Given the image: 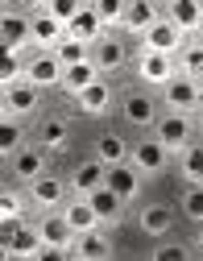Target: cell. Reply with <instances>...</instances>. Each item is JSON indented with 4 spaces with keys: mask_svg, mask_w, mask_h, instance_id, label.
Here are the masks:
<instances>
[{
    "mask_svg": "<svg viewBox=\"0 0 203 261\" xmlns=\"http://www.w3.org/2000/svg\"><path fill=\"white\" fill-rule=\"evenodd\" d=\"M83 5H87V0H46V9H50L58 21H71V17H75Z\"/></svg>",
    "mask_w": 203,
    "mask_h": 261,
    "instance_id": "37",
    "label": "cell"
},
{
    "mask_svg": "<svg viewBox=\"0 0 203 261\" xmlns=\"http://www.w3.org/2000/svg\"><path fill=\"white\" fill-rule=\"evenodd\" d=\"M191 133H195V116L191 112H174V108H166L154 124V137L170 149V153H183L191 145Z\"/></svg>",
    "mask_w": 203,
    "mask_h": 261,
    "instance_id": "1",
    "label": "cell"
},
{
    "mask_svg": "<svg viewBox=\"0 0 203 261\" xmlns=\"http://www.w3.org/2000/svg\"><path fill=\"white\" fill-rule=\"evenodd\" d=\"M162 100H166V108H174V112H195L199 108V79L179 71L174 79L162 83Z\"/></svg>",
    "mask_w": 203,
    "mask_h": 261,
    "instance_id": "7",
    "label": "cell"
},
{
    "mask_svg": "<svg viewBox=\"0 0 203 261\" xmlns=\"http://www.w3.org/2000/svg\"><path fill=\"white\" fill-rule=\"evenodd\" d=\"M199 253H203V224H199Z\"/></svg>",
    "mask_w": 203,
    "mask_h": 261,
    "instance_id": "42",
    "label": "cell"
},
{
    "mask_svg": "<svg viewBox=\"0 0 203 261\" xmlns=\"http://www.w3.org/2000/svg\"><path fill=\"white\" fill-rule=\"evenodd\" d=\"M183 216L195 220V224H203V182H191V187H187V195H183Z\"/></svg>",
    "mask_w": 203,
    "mask_h": 261,
    "instance_id": "34",
    "label": "cell"
},
{
    "mask_svg": "<svg viewBox=\"0 0 203 261\" xmlns=\"http://www.w3.org/2000/svg\"><path fill=\"white\" fill-rule=\"evenodd\" d=\"M75 104L87 112V116H104L108 112V104H112V91H108V79L104 75H99L91 87H83L79 95H75Z\"/></svg>",
    "mask_w": 203,
    "mask_h": 261,
    "instance_id": "21",
    "label": "cell"
},
{
    "mask_svg": "<svg viewBox=\"0 0 203 261\" xmlns=\"http://www.w3.org/2000/svg\"><path fill=\"white\" fill-rule=\"evenodd\" d=\"M199 108H203V79H199Z\"/></svg>",
    "mask_w": 203,
    "mask_h": 261,
    "instance_id": "41",
    "label": "cell"
},
{
    "mask_svg": "<svg viewBox=\"0 0 203 261\" xmlns=\"http://www.w3.org/2000/svg\"><path fill=\"white\" fill-rule=\"evenodd\" d=\"M62 71H66V62H62L54 50H38V54L25 62V79L38 83L42 91H46V87H62Z\"/></svg>",
    "mask_w": 203,
    "mask_h": 261,
    "instance_id": "2",
    "label": "cell"
},
{
    "mask_svg": "<svg viewBox=\"0 0 203 261\" xmlns=\"http://www.w3.org/2000/svg\"><path fill=\"white\" fill-rule=\"evenodd\" d=\"M108 191H116L120 199L129 203V199H137V191H141V170L133 166V162L124 158V162H112L108 166V182H104Z\"/></svg>",
    "mask_w": 203,
    "mask_h": 261,
    "instance_id": "13",
    "label": "cell"
},
{
    "mask_svg": "<svg viewBox=\"0 0 203 261\" xmlns=\"http://www.w3.org/2000/svg\"><path fill=\"white\" fill-rule=\"evenodd\" d=\"M141 46H145V50H162V54H179V50L187 46V34H183L170 17H158L145 34H141Z\"/></svg>",
    "mask_w": 203,
    "mask_h": 261,
    "instance_id": "6",
    "label": "cell"
},
{
    "mask_svg": "<svg viewBox=\"0 0 203 261\" xmlns=\"http://www.w3.org/2000/svg\"><path fill=\"white\" fill-rule=\"evenodd\" d=\"M195 133L203 137V108H195Z\"/></svg>",
    "mask_w": 203,
    "mask_h": 261,
    "instance_id": "39",
    "label": "cell"
},
{
    "mask_svg": "<svg viewBox=\"0 0 203 261\" xmlns=\"http://www.w3.org/2000/svg\"><path fill=\"white\" fill-rule=\"evenodd\" d=\"M137 75H141V83L162 87L166 79H174V75H179V58H174V54H162V50H145V46H141Z\"/></svg>",
    "mask_w": 203,
    "mask_h": 261,
    "instance_id": "4",
    "label": "cell"
},
{
    "mask_svg": "<svg viewBox=\"0 0 203 261\" xmlns=\"http://www.w3.org/2000/svg\"><path fill=\"white\" fill-rule=\"evenodd\" d=\"M29 199L38 203L42 212H54V207L62 203V182H58L54 174H38V178L29 182Z\"/></svg>",
    "mask_w": 203,
    "mask_h": 261,
    "instance_id": "22",
    "label": "cell"
},
{
    "mask_svg": "<svg viewBox=\"0 0 203 261\" xmlns=\"http://www.w3.org/2000/svg\"><path fill=\"white\" fill-rule=\"evenodd\" d=\"M29 42H33V25H29V17H21V13H9V9H5V17H0V46L21 54Z\"/></svg>",
    "mask_w": 203,
    "mask_h": 261,
    "instance_id": "14",
    "label": "cell"
},
{
    "mask_svg": "<svg viewBox=\"0 0 203 261\" xmlns=\"http://www.w3.org/2000/svg\"><path fill=\"white\" fill-rule=\"evenodd\" d=\"M54 54L66 62V67H75V62H83V58H91V46L87 42H79V38H71V34H66L58 46H54Z\"/></svg>",
    "mask_w": 203,
    "mask_h": 261,
    "instance_id": "31",
    "label": "cell"
},
{
    "mask_svg": "<svg viewBox=\"0 0 203 261\" xmlns=\"http://www.w3.org/2000/svg\"><path fill=\"white\" fill-rule=\"evenodd\" d=\"M25 5H33V9H46V0H25Z\"/></svg>",
    "mask_w": 203,
    "mask_h": 261,
    "instance_id": "40",
    "label": "cell"
},
{
    "mask_svg": "<svg viewBox=\"0 0 203 261\" xmlns=\"http://www.w3.org/2000/svg\"><path fill=\"white\" fill-rule=\"evenodd\" d=\"M129 162H133V166H137L141 174H162V170H166V162H170V149H166L158 137H145V141L133 145Z\"/></svg>",
    "mask_w": 203,
    "mask_h": 261,
    "instance_id": "9",
    "label": "cell"
},
{
    "mask_svg": "<svg viewBox=\"0 0 203 261\" xmlns=\"http://www.w3.org/2000/svg\"><path fill=\"white\" fill-rule=\"evenodd\" d=\"M17 79H25V62L17 50H5V58H0V87H9Z\"/></svg>",
    "mask_w": 203,
    "mask_h": 261,
    "instance_id": "33",
    "label": "cell"
},
{
    "mask_svg": "<svg viewBox=\"0 0 203 261\" xmlns=\"http://www.w3.org/2000/svg\"><path fill=\"white\" fill-rule=\"evenodd\" d=\"M124 120H129L133 128H154V124H158V100L145 95V91L124 95Z\"/></svg>",
    "mask_w": 203,
    "mask_h": 261,
    "instance_id": "16",
    "label": "cell"
},
{
    "mask_svg": "<svg viewBox=\"0 0 203 261\" xmlns=\"http://www.w3.org/2000/svg\"><path fill=\"white\" fill-rule=\"evenodd\" d=\"M141 232L162 241V237H170L174 232V207H166V203H149L141 207Z\"/></svg>",
    "mask_w": 203,
    "mask_h": 261,
    "instance_id": "17",
    "label": "cell"
},
{
    "mask_svg": "<svg viewBox=\"0 0 203 261\" xmlns=\"http://www.w3.org/2000/svg\"><path fill=\"white\" fill-rule=\"evenodd\" d=\"M158 257H162V261H187V257H191V249H183V245H162V249H158Z\"/></svg>",
    "mask_w": 203,
    "mask_h": 261,
    "instance_id": "38",
    "label": "cell"
},
{
    "mask_svg": "<svg viewBox=\"0 0 203 261\" xmlns=\"http://www.w3.org/2000/svg\"><path fill=\"white\" fill-rule=\"evenodd\" d=\"M25 145V128H21V116H5L0 120V153H5V162Z\"/></svg>",
    "mask_w": 203,
    "mask_h": 261,
    "instance_id": "27",
    "label": "cell"
},
{
    "mask_svg": "<svg viewBox=\"0 0 203 261\" xmlns=\"http://www.w3.org/2000/svg\"><path fill=\"white\" fill-rule=\"evenodd\" d=\"M79 261H104L108 253H112V241H108V232H99V228H91V232H79L75 237V249H71Z\"/></svg>",
    "mask_w": 203,
    "mask_h": 261,
    "instance_id": "20",
    "label": "cell"
},
{
    "mask_svg": "<svg viewBox=\"0 0 203 261\" xmlns=\"http://www.w3.org/2000/svg\"><path fill=\"white\" fill-rule=\"evenodd\" d=\"M95 158H104L108 166H112V162H124V158H129V145H124L116 133H104V137L95 141Z\"/></svg>",
    "mask_w": 203,
    "mask_h": 261,
    "instance_id": "32",
    "label": "cell"
},
{
    "mask_svg": "<svg viewBox=\"0 0 203 261\" xmlns=\"http://www.w3.org/2000/svg\"><path fill=\"white\" fill-rule=\"evenodd\" d=\"M91 62L99 67V75H112V71H120V67H124V46H120L112 34H104V38L91 46Z\"/></svg>",
    "mask_w": 203,
    "mask_h": 261,
    "instance_id": "18",
    "label": "cell"
},
{
    "mask_svg": "<svg viewBox=\"0 0 203 261\" xmlns=\"http://www.w3.org/2000/svg\"><path fill=\"white\" fill-rule=\"evenodd\" d=\"M62 216L71 220V228H75V232H91V228H99V216H95V207H91V199H87V195L71 199V203L62 207Z\"/></svg>",
    "mask_w": 203,
    "mask_h": 261,
    "instance_id": "24",
    "label": "cell"
},
{
    "mask_svg": "<svg viewBox=\"0 0 203 261\" xmlns=\"http://www.w3.org/2000/svg\"><path fill=\"white\" fill-rule=\"evenodd\" d=\"M158 21V0H129V9H124V29L129 34H145V29Z\"/></svg>",
    "mask_w": 203,
    "mask_h": 261,
    "instance_id": "23",
    "label": "cell"
},
{
    "mask_svg": "<svg viewBox=\"0 0 203 261\" xmlns=\"http://www.w3.org/2000/svg\"><path fill=\"white\" fill-rule=\"evenodd\" d=\"M179 170H183L187 182H203V141H191L179 153Z\"/></svg>",
    "mask_w": 203,
    "mask_h": 261,
    "instance_id": "29",
    "label": "cell"
},
{
    "mask_svg": "<svg viewBox=\"0 0 203 261\" xmlns=\"http://www.w3.org/2000/svg\"><path fill=\"white\" fill-rule=\"evenodd\" d=\"M38 232H42V241H46V253H71V249H75V237H79L62 212H46L42 224H38Z\"/></svg>",
    "mask_w": 203,
    "mask_h": 261,
    "instance_id": "3",
    "label": "cell"
},
{
    "mask_svg": "<svg viewBox=\"0 0 203 261\" xmlns=\"http://www.w3.org/2000/svg\"><path fill=\"white\" fill-rule=\"evenodd\" d=\"M166 5H170V17L183 34H199L203 29V0H166Z\"/></svg>",
    "mask_w": 203,
    "mask_h": 261,
    "instance_id": "19",
    "label": "cell"
},
{
    "mask_svg": "<svg viewBox=\"0 0 203 261\" xmlns=\"http://www.w3.org/2000/svg\"><path fill=\"white\" fill-rule=\"evenodd\" d=\"M95 5V13L104 17V25L112 29V25H120L124 21V9H129V0H91Z\"/></svg>",
    "mask_w": 203,
    "mask_h": 261,
    "instance_id": "35",
    "label": "cell"
},
{
    "mask_svg": "<svg viewBox=\"0 0 203 261\" xmlns=\"http://www.w3.org/2000/svg\"><path fill=\"white\" fill-rule=\"evenodd\" d=\"M0 220H21V191L5 187V195H0Z\"/></svg>",
    "mask_w": 203,
    "mask_h": 261,
    "instance_id": "36",
    "label": "cell"
},
{
    "mask_svg": "<svg viewBox=\"0 0 203 261\" xmlns=\"http://www.w3.org/2000/svg\"><path fill=\"white\" fill-rule=\"evenodd\" d=\"M66 34H71V38H79V42H87V46H95L99 38L108 34V25H104V17L95 13V5H83L71 21H66Z\"/></svg>",
    "mask_w": 203,
    "mask_h": 261,
    "instance_id": "10",
    "label": "cell"
},
{
    "mask_svg": "<svg viewBox=\"0 0 203 261\" xmlns=\"http://www.w3.org/2000/svg\"><path fill=\"white\" fill-rule=\"evenodd\" d=\"M66 137H71V128H66L62 116H46L42 128H38V145H46V149H62Z\"/></svg>",
    "mask_w": 203,
    "mask_h": 261,
    "instance_id": "28",
    "label": "cell"
},
{
    "mask_svg": "<svg viewBox=\"0 0 203 261\" xmlns=\"http://www.w3.org/2000/svg\"><path fill=\"white\" fill-rule=\"evenodd\" d=\"M95 79H99V67H95L91 58H83V62H75V67H66V71H62V87L71 91V95H79V91L91 87Z\"/></svg>",
    "mask_w": 203,
    "mask_h": 261,
    "instance_id": "26",
    "label": "cell"
},
{
    "mask_svg": "<svg viewBox=\"0 0 203 261\" xmlns=\"http://www.w3.org/2000/svg\"><path fill=\"white\" fill-rule=\"evenodd\" d=\"M0 253H5V257H17V261H25V257H42V253H46V241H42L38 228L17 224V228H13V237H9V241H0Z\"/></svg>",
    "mask_w": 203,
    "mask_h": 261,
    "instance_id": "8",
    "label": "cell"
},
{
    "mask_svg": "<svg viewBox=\"0 0 203 261\" xmlns=\"http://www.w3.org/2000/svg\"><path fill=\"white\" fill-rule=\"evenodd\" d=\"M174 58H179V71H183V75L203 79V42H187Z\"/></svg>",
    "mask_w": 203,
    "mask_h": 261,
    "instance_id": "30",
    "label": "cell"
},
{
    "mask_svg": "<svg viewBox=\"0 0 203 261\" xmlns=\"http://www.w3.org/2000/svg\"><path fill=\"white\" fill-rule=\"evenodd\" d=\"M29 25H33V46L38 50H54L66 38V21H58L50 9H42L38 17H29Z\"/></svg>",
    "mask_w": 203,
    "mask_h": 261,
    "instance_id": "15",
    "label": "cell"
},
{
    "mask_svg": "<svg viewBox=\"0 0 203 261\" xmlns=\"http://www.w3.org/2000/svg\"><path fill=\"white\" fill-rule=\"evenodd\" d=\"M0 91H5V100H0L5 116H29V112H38V100H42V87H38V83L17 79V83L0 87Z\"/></svg>",
    "mask_w": 203,
    "mask_h": 261,
    "instance_id": "5",
    "label": "cell"
},
{
    "mask_svg": "<svg viewBox=\"0 0 203 261\" xmlns=\"http://www.w3.org/2000/svg\"><path fill=\"white\" fill-rule=\"evenodd\" d=\"M46 145H21L13 158H9V166H13V174L21 178V182H33L38 174H46Z\"/></svg>",
    "mask_w": 203,
    "mask_h": 261,
    "instance_id": "12",
    "label": "cell"
},
{
    "mask_svg": "<svg viewBox=\"0 0 203 261\" xmlns=\"http://www.w3.org/2000/svg\"><path fill=\"white\" fill-rule=\"evenodd\" d=\"M104 182H108V162L104 158H87V162H79V166L71 170V191L75 195H91Z\"/></svg>",
    "mask_w": 203,
    "mask_h": 261,
    "instance_id": "11",
    "label": "cell"
},
{
    "mask_svg": "<svg viewBox=\"0 0 203 261\" xmlns=\"http://www.w3.org/2000/svg\"><path fill=\"white\" fill-rule=\"evenodd\" d=\"M87 199H91V207H95L99 224H116V220H120V212H124V199H120L116 191H108V187H99V191H91Z\"/></svg>",
    "mask_w": 203,
    "mask_h": 261,
    "instance_id": "25",
    "label": "cell"
}]
</instances>
